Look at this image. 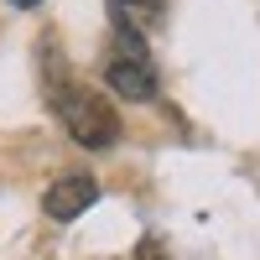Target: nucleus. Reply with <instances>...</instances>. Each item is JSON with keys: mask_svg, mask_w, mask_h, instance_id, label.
<instances>
[{"mask_svg": "<svg viewBox=\"0 0 260 260\" xmlns=\"http://www.w3.org/2000/svg\"><path fill=\"white\" fill-rule=\"evenodd\" d=\"M141 260H172V255H167L161 240H146V245H141Z\"/></svg>", "mask_w": 260, "mask_h": 260, "instance_id": "obj_5", "label": "nucleus"}, {"mask_svg": "<svg viewBox=\"0 0 260 260\" xmlns=\"http://www.w3.org/2000/svg\"><path fill=\"white\" fill-rule=\"evenodd\" d=\"M104 78H110V89H115L120 99H130V104L156 99V62H151V52H146L141 31L115 26L110 52H104Z\"/></svg>", "mask_w": 260, "mask_h": 260, "instance_id": "obj_2", "label": "nucleus"}, {"mask_svg": "<svg viewBox=\"0 0 260 260\" xmlns=\"http://www.w3.org/2000/svg\"><path fill=\"white\" fill-rule=\"evenodd\" d=\"M161 6L167 0H110V11H115V21L125 31H151L161 21Z\"/></svg>", "mask_w": 260, "mask_h": 260, "instance_id": "obj_4", "label": "nucleus"}, {"mask_svg": "<svg viewBox=\"0 0 260 260\" xmlns=\"http://www.w3.org/2000/svg\"><path fill=\"white\" fill-rule=\"evenodd\" d=\"M57 120L68 125V136L78 146H89V151H110L120 141V115H115V104L94 94V89H57Z\"/></svg>", "mask_w": 260, "mask_h": 260, "instance_id": "obj_1", "label": "nucleus"}, {"mask_svg": "<svg viewBox=\"0 0 260 260\" xmlns=\"http://www.w3.org/2000/svg\"><path fill=\"white\" fill-rule=\"evenodd\" d=\"M11 6H37V0H11Z\"/></svg>", "mask_w": 260, "mask_h": 260, "instance_id": "obj_6", "label": "nucleus"}, {"mask_svg": "<svg viewBox=\"0 0 260 260\" xmlns=\"http://www.w3.org/2000/svg\"><path fill=\"white\" fill-rule=\"evenodd\" d=\"M94 198H99V182L83 177V172H68V177H57L47 187V213H52V219H78Z\"/></svg>", "mask_w": 260, "mask_h": 260, "instance_id": "obj_3", "label": "nucleus"}]
</instances>
